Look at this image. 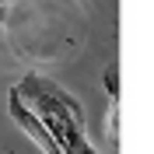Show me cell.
Listing matches in <instances>:
<instances>
[{
	"label": "cell",
	"mask_w": 154,
	"mask_h": 154,
	"mask_svg": "<svg viewBox=\"0 0 154 154\" xmlns=\"http://www.w3.org/2000/svg\"><path fill=\"white\" fill-rule=\"evenodd\" d=\"M18 95L38 112V119L49 126V133L63 154H98L84 133V112L77 105V98L67 95L60 84L32 74L18 84Z\"/></svg>",
	"instance_id": "6da1fadb"
},
{
	"label": "cell",
	"mask_w": 154,
	"mask_h": 154,
	"mask_svg": "<svg viewBox=\"0 0 154 154\" xmlns=\"http://www.w3.org/2000/svg\"><path fill=\"white\" fill-rule=\"evenodd\" d=\"M7 112H11V119H14V123H18L46 154H63V151H60V144L53 140V133H49V126L42 123V119H38V112L18 95V88H11V91H7Z\"/></svg>",
	"instance_id": "7a4b0ae2"
},
{
	"label": "cell",
	"mask_w": 154,
	"mask_h": 154,
	"mask_svg": "<svg viewBox=\"0 0 154 154\" xmlns=\"http://www.w3.org/2000/svg\"><path fill=\"white\" fill-rule=\"evenodd\" d=\"M105 137H109V144H119V105L112 102V109H109V126H105Z\"/></svg>",
	"instance_id": "3957f363"
},
{
	"label": "cell",
	"mask_w": 154,
	"mask_h": 154,
	"mask_svg": "<svg viewBox=\"0 0 154 154\" xmlns=\"http://www.w3.org/2000/svg\"><path fill=\"white\" fill-rule=\"evenodd\" d=\"M105 88L112 95V102H119V63H109L105 67Z\"/></svg>",
	"instance_id": "277c9868"
}]
</instances>
